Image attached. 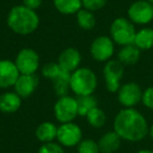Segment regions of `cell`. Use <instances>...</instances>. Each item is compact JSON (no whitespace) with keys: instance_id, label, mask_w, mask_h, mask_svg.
I'll return each instance as SVG.
<instances>
[{"instance_id":"obj_26","label":"cell","mask_w":153,"mask_h":153,"mask_svg":"<svg viewBox=\"0 0 153 153\" xmlns=\"http://www.w3.org/2000/svg\"><path fill=\"white\" fill-rule=\"evenodd\" d=\"M76 151L78 153H101L98 142H94L90 138L82 140L76 146Z\"/></svg>"},{"instance_id":"obj_30","label":"cell","mask_w":153,"mask_h":153,"mask_svg":"<svg viewBox=\"0 0 153 153\" xmlns=\"http://www.w3.org/2000/svg\"><path fill=\"white\" fill-rule=\"evenodd\" d=\"M42 2H43V0H23V3H22V4L25 5L28 9L36 11L37 9H39V7H41Z\"/></svg>"},{"instance_id":"obj_25","label":"cell","mask_w":153,"mask_h":153,"mask_svg":"<svg viewBox=\"0 0 153 153\" xmlns=\"http://www.w3.org/2000/svg\"><path fill=\"white\" fill-rule=\"evenodd\" d=\"M65 71L64 69H62L60 67V65L58 63H55V62H51V63H47L45 64L42 67V76L46 79L49 80H55L56 78L62 74Z\"/></svg>"},{"instance_id":"obj_28","label":"cell","mask_w":153,"mask_h":153,"mask_svg":"<svg viewBox=\"0 0 153 153\" xmlns=\"http://www.w3.org/2000/svg\"><path fill=\"white\" fill-rule=\"evenodd\" d=\"M107 0H82V7L90 12H96L106 5Z\"/></svg>"},{"instance_id":"obj_24","label":"cell","mask_w":153,"mask_h":153,"mask_svg":"<svg viewBox=\"0 0 153 153\" xmlns=\"http://www.w3.org/2000/svg\"><path fill=\"white\" fill-rule=\"evenodd\" d=\"M85 117L87 120V123L96 129L103 127L106 124V114L103 111V109H101L99 106L90 110Z\"/></svg>"},{"instance_id":"obj_23","label":"cell","mask_w":153,"mask_h":153,"mask_svg":"<svg viewBox=\"0 0 153 153\" xmlns=\"http://www.w3.org/2000/svg\"><path fill=\"white\" fill-rule=\"evenodd\" d=\"M76 103H78V112L81 117H86L90 110L98 106V101L92 94L78 97Z\"/></svg>"},{"instance_id":"obj_2","label":"cell","mask_w":153,"mask_h":153,"mask_svg":"<svg viewBox=\"0 0 153 153\" xmlns=\"http://www.w3.org/2000/svg\"><path fill=\"white\" fill-rule=\"evenodd\" d=\"M7 23L10 30L15 34L27 36L38 28L40 19L36 11L20 4L10 10L7 17Z\"/></svg>"},{"instance_id":"obj_19","label":"cell","mask_w":153,"mask_h":153,"mask_svg":"<svg viewBox=\"0 0 153 153\" xmlns=\"http://www.w3.org/2000/svg\"><path fill=\"white\" fill-rule=\"evenodd\" d=\"M133 44L140 51H149L153 47V28L143 27L136 30Z\"/></svg>"},{"instance_id":"obj_10","label":"cell","mask_w":153,"mask_h":153,"mask_svg":"<svg viewBox=\"0 0 153 153\" xmlns=\"http://www.w3.org/2000/svg\"><path fill=\"white\" fill-rule=\"evenodd\" d=\"M143 91L140 86L135 82H127L122 84L117 90V101L124 108H134L142 103Z\"/></svg>"},{"instance_id":"obj_34","label":"cell","mask_w":153,"mask_h":153,"mask_svg":"<svg viewBox=\"0 0 153 153\" xmlns=\"http://www.w3.org/2000/svg\"><path fill=\"white\" fill-rule=\"evenodd\" d=\"M152 76H153V70H152Z\"/></svg>"},{"instance_id":"obj_4","label":"cell","mask_w":153,"mask_h":153,"mask_svg":"<svg viewBox=\"0 0 153 153\" xmlns=\"http://www.w3.org/2000/svg\"><path fill=\"white\" fill-rule=\"evenodd\" d=\"M110 38L120 46L133 44L136 35L134 24L128 18L119 17L112 21L110 25Z\"/></svg>"},{"instance_id":"obj_7","label":"cell","mask_w":153,"mask_h":153,"mask_svg":"<svg viewBox=\"0 0 153 153\" xmlns=\"http://www.w3.org/2000/svg\"><path fill=\"white\" fill-rule=\"evenodd\" d=\"M127 15L133 24L147 25L153 20V4L147 0H136L128 7Z\"/></svg>"},{"instance_id":"obj_8","label":"cell","mask_w":153,"mask_h":153,"mask_svg":"<svg viewBox=\"0 0 153 153\" xmlns=\"http://www.w3.org/2000/svg\"><path fill=\"white\" fill-rule=\"evenodd\" d=\"M14 62L20 74H34L40 67V57L35 49L30 47L19 51Z\"/></svg>"},{"instance_id":"obj_32","label":"cell","mask_w":153,"mask_h":153,"mask_svg":"<svg viewBox=\"0 0 153 153\" xmlns=\"http://www.w3.org/2000/svg\"><path fill=\"white\" fill-rule=\"evenodd\" d=\"M136 153H153V150H151V149H140Z\"/></svg>"},{"instance_id":"obj_13","label":"cell","mask_w":153,"mask_h":153,"mask_svg":"<svg viewBox=\"0 0 153 153\" xmlns=\"http://www.w3.org/2000/svg\"><path fill=\"white\" fill-rule=\"evenodd\" d=\"M81 60V53L78 49L74 47H67L61 51L57 63L59 64L62 69L71 74L80 67Z\"/></svg>"},{"instance_id":"obj_27","label":"cell","mask_w":153,"mask_h":153,"mask_svg":"<svg viewBox=\"0 0 153 153\" xmlns=\"http://www.w3.org/2000/svg\"><path fill=\"white\" fill-rule=\"evenodd\" d=\"M38 153H65V152H64L63 146H61L59 143L51 142L41 145V147L38 150Z\"/></svg>"},{"instance_id":"obj_22","label":"cell","mask_w":153,"mask_h":153,"mask_svg":"<svg viewBox=\"0 0 153 153\" xmlns=\"http://www.w3.org/2000/svg\"><path fill=\"white\" fill-rule=\"evenodd\" d=\"M76 22L78 25L85 30H90L96 26V17L94 15V12H90L82 7L76 13Z\"/></svg>"},{"instance_id":"obj_20","label":"cell","mask_w":153,"mask_h":153,"mask_svg":"<svg viewBox=\"0 0 153 153\" xmlns=\"http://www.w3.org/2000/svg\"><path fill=\"white\" fill-rule=\"evenodd\" d=\"M53 5L63 15H74L82 9V0H53Z\"/></svg>"},{"instance_id":"obj_21","label":"cell","mask_w":153,"mask_h":153,"mask_svg":"<svg viewBox=\"0 0 153 153\" xmlns=\"http://www.w3.org/2000/svg\"><path fill=\"white\" fill-rule=\"evenodd\" d=\"M70 72L64 71L62 74H60L58 78H56L55 80H53V90H55V94L58 97H64L67 96L68 91L70 90Z\"/></svg>"},{"instance_id":"obj_31","label":"cell","mask_w":153,"mask_h":153,"mask_svg":"<svg viewBox=\"0 0 153 153\" xmlns=\"http://www.w3.org/2000/svg\"><path fill=\"white\" fill-rule=\"evenodd\" d=\"M148 136L153 140V124L149 126V131H148Z\"/></svg>"},{"instance_id":"obj_5","label":"cell","mask_w":153,"mask_h":153,"mask_svg":"<svg viewBox=\"0 0 153 153\" xmlns=\"http://www.w3.org/2000/svg\"><path fill=\"white\" fill-rule=\"evenodd\" d=\"M53 114L56 120L61 124L74 122V120L79 115L76 99L68 94L60 97L53 106Z\"/></svg>"},{"instance_id":"obj_17","label":"cell","mask_w":153,"mask_h":153,"mask_svg":"<svg viewBox=\"0 0 153 153\" xmlns=\"http://www.w3.org/2000/svg\"><path fill=\"white\" fill-rule=\"evenodd\" d=\"M142 51L137 48L134 44H129L122 46L117 53V60L125 65H134L138 62Z\"/></svg>"},{"instance_id":"obj_6","label":"cell","mask_w":153,"mask_h":153,"mask_svg":"<svg viewBox=\"0 0 153 153\" xmlns=\"http://www.w3.org/2000/svg\"><path fill=\"white\" fill-rule=\"evenodd\" d=\"M125 67L119 60H112L105 62V66L103 68V76H104L106 89L109 92H117L121 87V81L123 79Z\"/></svg>"},{"instance_id":"obj_16","label":"cell","mask_w":153,"mask_h":153,"mask_svg":"<svg viewBox=\"0 0 153 153\" xmlns=\"http://www.w3.org/2000/svg\"><path fill=\"white\" fill-rule=\"evenodd\" d=\"M22 104V98L15 91H7L0 94V111L3 113H15Z\"/></svg>"},{"instance_id":"obj_29","label":"cell","mask_w":153,"mask_h":153,"mask_svg":"<svg viewBox=\"0 0 153 153\" xmlns=\"http://www.w3.org/2000/svg\"><path fill=\"white\" fill-rule=\"evenodd\" d=\"M142 104L144 105L146 108L153 111V86H150V87L146 88V89L143 91Z\"/></svg>"},{"instance_id":"obj_12","label":"cell","mask_w":153,"mask_h":153,"mask_svg":"<svg viewBox=\"0 0 153 153\" xmlns=\"http://www.w3.org/2000/svg\"><path fill=\"white\" fill-rule=\"evenodd\" d=\"M20 72L15 62L7 59L0 60V89H7L15 85Z\"/></svg>"},{"instance_id":"obj_18","label":"cell","mask_w":153,"mask_h":153,"mask_svg":"<svg viewBox=\"0 0 153 153\" xmlns=\"http://www.w3.org/2000/svg\"><path fill=\"white\" fill-rule=\"evenodd\" d=\"M57 125L51 123V122H43V123H41L37 127L36 132H35L37 140L42 143V144L53 142V140L57 138Z\"/></svg>"},{"instance_id":"obj_1","label":"cell","mask_w":153,"mask_h":153,"mask_svg":"<svg viewBox=\"0 0 153 153\" xmlns=\"http://www.w3.org/2000/svg\"><path fill=\"white\" fill-rule=\"evenodd\" d=\"M113 130L123 140L137 143L148 136L149 125L142 112L135 108H124L114 117Z\"/></svg>"},{"instance_id":"obj_33","label":"cell","mask_w":153,"mask_h":153,"mask_svg":"<svg viewBox=\"0 0 153 153\" xmlns=\"http://www.w3.org/2000/svg\"><path fill=\"white\" fill-rule=\"evenodd\" d=\"M147 1H149V2H150L151 4H153V0H147Z\"/></svg>"},{"instance_id":"obj_15","label":"cell","mask_w":153,"mask_h":153,"mask_svg":"<svg viewBox=\"0 0 153 153\" xmlns=\"http://www.w3.org/2000/svg\"><path fill=\"white\" fill-rule=\"evenodd\" d=\"M122 138L120 135L114 131H108L105 132L100 140H98L99 149L101 153H114L121 148L122 145Z\"/></svg>"},{"instance_id":"obj_9","label":"cell","mask_w":153,"mask_h":153,"mask_svg":"<svg viewBox=\"0 0 153 153\" xmlns=\"http://www.w3.org/2000/svg\"><path fill=\"white\" fill-rule=\"evenodd\" d=\"M57 140L61 146L71 148L78 146L83 140V132L81 127L74 122L64 123L58 127Z\"/></svg>"},{"instance_id":"obj_14","label":"cell","mask_w":153,"mask_h":153,"mask_svg":"<svg viewBox=\"0 0 153 153\" xmlns=\"http://www.w3.org/2000/svg\"><path fill=\"white\" fill-rule=\"evenodd\" d=\"M38 84L39 78L36 74H20L13 87L18 96H20L22 99H26L34 94Z\"/></svg>"},{"instance_id":"obj_3","label":"cell","mask_w":153,"mask_h":153,"mask_svg":"<svg viewBox=\"0 0 153 153\" xmlns=\"http://www.w3.org/2000/svg\"><path fill=\"white\" fill-rule=\"evenodd\" d=\"M70 90L76 97L92 94L98 86V78L88 67H79L70 74Z\"/></svg>"},{"instance_id":"obj_11","label":"cell","mask_w":153,"mask_h":153,"mask_svg":"<svg viewBox=\"0 0 153 153\" xmlns=\"http://www.w3.org/2000/svg\"><path fill=\"white\" fill-rule=\"evenodd\" d=\"M113 40L108 36H99L90 45V55L98 62H107L114 53Z\"/></svg>"}]
</instances>
